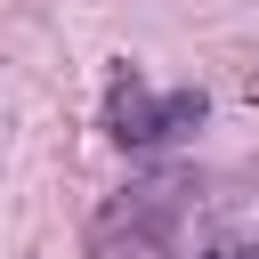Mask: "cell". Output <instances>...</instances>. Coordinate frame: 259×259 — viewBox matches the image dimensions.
<instances>
[{
	"label": "cell",
	"mask_w": 259,
	"mask_h": 259,
	"mask_svg": "<svg viewBox=\"0 0 259 259\" xmlns=\"http://www.w3.org/2000/svg\"><path fill=\"white\" fill-rule=\"evenodd\" d=\"M194 259H259V243H210V251H194Z\"/></svg>",
	"instance_id": "cell-3"
},
{
	"label": "cell",
	"mask_w": 259,
	"mask_h": 259,
	"mask_svg": "<svg viewBox=\"0 0 259 259\" xmlns=\"http://www.w3.org/2000/svg\"><path fill=\"white\" fill-rule=\"evenodd\" d=\"M202 89H154L146 73H113L105 81V138L113 146H170V138H186V130H202Z\"/></svg>",
	"instance_id": "cell-1"
},
{
	"label": "cell",
	"mask_w": 259,
	"mask_h": 259,
	"mask_svg": "<svg viewBox=\"0 0 259 259\" xmlns=\"http://www.w3.org/2000/svg\"><path fill=\"white\" fill-rule=\"evenodd\" d=\"M186 202H194V178H178V170H170V178H138V186H121V202L105 210V235L130 227V243H154Z\"/></svg>",
	"instance_id": "cell-2"
}]
</instances>
